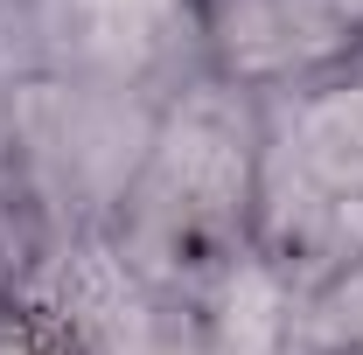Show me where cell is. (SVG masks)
<instances>
[{"label": "cell", "instance_id": "3957f363", "mask_svg": "<svg viewBox=\"0 0 363 355\" xmlns=\"http://www.w3.org/2000/svg\"><path fill=\"white\" fill-rule=\"evenodd\" d=\"M168 98L63 77L0 84V181L43 230V258L56 244L112 237V216L140 175Z\"/></svg>", "mask_w": 363, "mask_h": 355}, {"label": "cell", "instance_id": "7a4b0ae2", "mask_svg": "<svg viewBox=\"0 0 363 355\" xmlns=\"http://www.w3.org/2000/svg\"><path fill=\"white\" fill-rule=\"evenodd\" d=\"M252 251L294 300L363 258V56L335 77L259 98Z\"/></svg>", "mask_w": 363, "mask_h": 355}, {"label": "cell", "instance_id": "8992f818", "mask_svg": "<svg viewBox=\"0 0 363 355\" xmlns=\"http://www.w3.org/2000/svg\"><path fill=\"white\" fill-rule=\"evenodd\" d=\"M294 355H363V258L301 300Z\"/></svg>", "mask_w": 363, "mask_h": 355}, {"label": "cell", "instance_id": "277c9868", "mask_svg": "<svg viewBox=\"0 0 363 355\" xmlns=\"http://www.w3.org/2000/svg\"><path fill=\"white\" fill-rule=\"evenodd\" d=\"M0 49L14 77L175 98L203 77L189 0H0Z\"/></svg>", "mask_w": 363, "mask_h": 355}, {"label": "cell", "instance_id": "6da1fadb", "mask_svg": "<svg viewBox=\"0 0 363 355\" xmlns=\"http://www.w3.org/2000/svg\"><path fill=\"white\" fill-rule=\"evenodd\" d=\"M252 168L259 105L210 77L182 84L161 105L140 175L112 216V251L161 300H182L189 286L252 251Z\"/></svg>", "mask_w": 363, "mask_h": 355}, {"label": "cell", "instance_id": "5b68a950", "mask_svg": "<svg viewBox=\"0 0 363 355\" xmlns=\"http://www.w3.org/2000/svg\"><path fill=\"white\" fill-rule=\"evenodd\" d=\"M196 63L238 98H279L363 56V0H189Z\"/></svg>", "mask_w": 363, "mask_h": 355}]
</instances>
